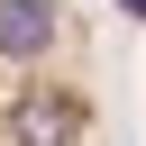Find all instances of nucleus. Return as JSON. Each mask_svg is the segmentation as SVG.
I'll return each instance as SVG.
<instances>
[{"instance_id":"obj_1","label":"nucleus","mask_w":146,"mask_h":146,"mask_svg":"<svg viewBox=\"0 0 146 146\" xmlns=\"http://www.w3.org/2000/svg\"><path fill=\"white\" fill-rule=\"evenodd\" d=\"M0 146H110L100 36L73 0H0Z\"/></svg>"}]
</instances>
